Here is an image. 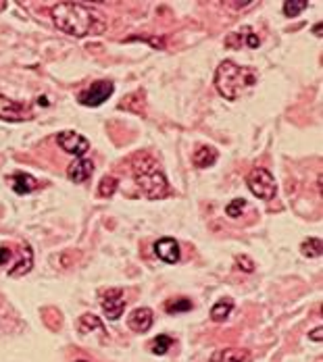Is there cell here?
Listing matches in <instances>:
<instances>
[{
	"instance_id": "cell-1",
	"label": "cell",
	"mask_w": 323,
	"mask_h": 362,
	"mask_svg": "<svg viewBox=\"0 0 323 362\" xmlns=\"http://www.w3.org/2000/svg\"><path fill=\"white\" fill-rule=\"evenodd\" d=\"M52 21L57 29L67 36L84 38L90 33H105L107 23L99 13L82 2H61L52 8Z\"/></svg>"
},
{
	"instance_id": "cell-2",
	"label": "cell",
	"mask_w": 323,
	"mask_h": 362,
	"mask_svg": "<svg viewBox=\"0 0 323 362\" xmlns=\"http://www.w3.org/2000/svg\"><path fill=\"white\" fill-rule=\"evenodd\" d=\"M131 169H134L138 188L144 192V196L148 200H161L167 196L169 183H167L165 173L159 169L157 158H152L150 154H138L131 163Z\"/></svg>"
},
{
	"instance_id": "cell-3",
	"label": "cell",
	"mask_w": 323,
	"mask_h": 362,
	"mask_svg": "<svg viewBox=\"0 0 323 362\" xmlns=\"http://www.w3.org/2000/svg\"><path fill=\"white\" fill-rule=\"evenodd\" d=\"M257 84V71L250 67H240L234 61H223L215 71L217 92L227 98L236 100L244 90Z\"/></svg>"
},
{
	"instance_id": "cell-4",
	"label": "cell",
	"mask_w": 323,
	"mask_h": 362,
	"mask_svg": "<svg viewBox=\"0 0 323 362\" xmlns=\"http://www.w3.org/2000/svg\"><path fill=\"white\" fill-rule=\"evenodd\" d=\"M246 186L259 200H265V202L273 200V196L278 194V183H275L273 175L267 169H263V167H257V169H252L248 173Z\"/></svg>"
},
{
	"instance_id": "cell-5",
	"label": "cell",
	"mask_w": 323,
	"mask_h": 362,
	"mask_svg": "<svg viewBox=\"0 0 323 362\" xmlns=\"http://www.w3.org/2000/svg\"><path fill=\"white\" fill-rule=\"evenodd\" d=\"M113 92H115V84L110 80H101V82H94L88 90L80 92L78 103L84 107H101L110 98Z\"/></svg>"
},
{
	"instance_id": "cell-6",
	"label": "cell",
	"mask_w": 323,
	"mask_h": 362,
	"mask_svg": "<svg viewBox=\"0 0 323 362\" xmlns=\"http://www.w3.org/2000/svg\"><path fill=\"white\" fill-rule=\"evenodd\" d=\"M57 144H59L65 152L76 154L78 158H82V156L90 150V142H88V137H84L82 133L71 131V129L61 131V133L57 135Z\"/></svg>"
},
{
	"instance_id": "cell-7",
	"label": "cell",
	"mask_w": 323,
	"mask_h": 362,
	"mask_svg": "<svg viewBox=\"0 0 323 362\" xmlns=\"http://www.w3.org/2000/svg\"><path fill=\"white\" fill-rule=\"evenodd\" d=\"M103 310L107 315L108 321H119L121 315L125 312V300H123V289L121 287H113L107 289L101 298Z\"/></svg>"
},
{
	"instance_id": "cell-8",
	"label": "cell",
	"mask_w": 323,
	"mask_h": 362,
	"mask_svg": "<svg viewBox=\"0 0 323 362\" xmlns=\"http://www.w3.org/2000/svg\"><path fill=\"white\" fill-rule=\"evenodd\" d=\"M0 119L10 121V123H23V121L31 119V113L21 103H15L0 94Z\"/></svg>"
},
{
	"instance_id": "cell-9",
	"label": "cell",
	"mask_w": 323,
	"mask_h": 362,
	"mask_svg": "<svg viewBox=\"0 0 323 362\" xmlns=\"http://www.w3.org/2000/svg\"><path fill=\"white\" fill-rule=\"evenodd\" d=\"M155 254L163 262H169V264H175L182 258L180 243H178V240H173V238H161V240L155 241Z\"/></svg>"
},
{
	"instance_id": "cell-10",
	"label": "cell",
	"mask_w": 323,
	"mask_h": 362,
	"mask_svg": "<svg viewBox=\"0 0 323 362\" xmlns=\"http://www.w3.org/2000/svg\"><path fill=\"white\" fill-rule=\"evenodd\" d=\"M225 44L229 46V48H240V46H248V48H259V44H261V40H259V36L250 29V27H242V29H238V31H234V33H229L227 38H225Z\"/></svg>"
},
{
	"instance_id": "cell-11",
	"label": "cell",
	"mask_w": 323,
	"mask_h": 362,
	"mask_svg": "<svg viewBox=\"0 0 323 362\" xmlns=\"http://www.w3.org/2000/svg\"><path fill=\"white\" fill-rule=\"evenodd\" d=\"M152 321H155V317H152V310L150 308H136L127 317V325L136 333H146L152 327Z\"/></svg>"
},
{
	"instance_id": "cell-12",
	"label": "cell",
	"mask_w": 323,
	"mask_h": 362,
	"mask_svg": "<svg viewBox=\"0 0 323 362\" xmlns=\"http://www.w3.org/2000/svg\"><path fill=\"white\" fill-rule=\"evenodd\" d=\"M92 173H94V163L88 158H76L67 169V177L73 183H84L86 179H90Z\"/></svg>"
},
{
	"instance_id": "cell-13",
	"label": "cell",
	"mask_w": 323,
	"mask_h": 362,
	"mask_svg": "<svg viewBox=\"0 0 323 362\" xmlns=\"http://www.w3.org/2000/svg\"><path fill=\"white\" fill-rule=\"evenodd\" d=\"M19 258H17V262L8 269V275L10 277H21V275H27L31 269H34V250L29 248V246H25V243H21L19 246Z\"/></svg>"
},
{
	"instance_id": "cell-14",
	"label": "cell",
	"mask_w": 323,
	"mask_h": 362,
	"mask_svg": "<svg viewBox=\"0 0 323 362\" xmlns=\"http://www.w3.org/2000/svg\"><path fill=\"white\" fill-rule=\"evenodd\" d=\"M250 361V352L242 350V348H223L217 350L211 356V362H248Z\"/></svg>"
},
{
	"instance_id": "cell-15",
	"label": "cell",
	"mask_w": 323,
	"mask_h": 362,
	"mask_svg": "<svg viewBox=\"0 0 323 362\" xmlns=\"http://www.w3.org/2000/svg\"><path fill=\"white\" fill-rule=\"evenodd\" d=\"M8 181H10L13 192L19 194V196H25V194L36 190V179L27 173H15L13 177H8Z\"/></svg>"
},
{
	"instance_id": "cell-16",
	"label": "cell",
	"mask_w": 323,
	"mask_h": 362,
	"mask_svg": "<svg viewBox=\"0 0 323 362\" xmlns=\"http://www.w3.org/2000/svg\"><path fill=\"white\" fill-rule=\"evenodd\" d=\"M217 150L215 148H211V146H201L196 152H194V167H199V169H209V167H213L217 160Z\"/></svg>"
},
{
	"instance_id": "cell-17",
	"label": "cell",
	"mask_w": 323,
	"mask_h": 362,
	"mask_svg": "<svg viewBox=\"0 0 323 362\" xmlns=\"http://www.w3.org/2000/svg\"><path fill=\"white\" fill-rule=\"evenodd\" d=\"M234 310V300L231 298H221L219 302H215V306L211 308V319L215 323H223Z\"/></svg>"
},
{
	"instance_id": "cell-18",
	"label": "cell",
	"mask_w": 323,
	"mask_h": 362,
	"mask_svg": "<svg viewBox=\"0 0 323 362\" xmlns=\"http://www.w3.org/2000/svg\"><path fill=\"white\" fill-rule=\"evenodd\" d=\"M301 252L307 258H320L323 252V241L320 238H307V240L301 243Z\"/></svg>"
},
{
	"instance_id": "cell-19",
	"label": "cell",
	"mask_w": 323,
	"mask_h": 362,
	"mask_svg": "<svg viewBox=\"0 0 323 362\" xmlns=\"http://www.w3.org/2000/svg\"><path fill=\"white\" fill-rule=\"evenodd\" d=\"M148 346H150V352H152V354L163 356V354H167L169 348L173 346V340H171L169 335H157Z\"/></svg>"
},
{
	"instance_id": "cell-20",
	"label": "cell",
	"mask_w": 323,
	"mask_h": 362,
	"mask_svg": "<svg viewBox=\"0 0 323 362\" xmlns=\"http://www.w3.org/2000/svg\"><path fill=\"white\" fill-rule=\"evenodd\" d=\"M192 300H188V298H173V300H169L167 304H165V310L169 312V315H178V312H188V310H192Z\"/></svg>"
},
{
	"instance_id": "cell-21",
	"label": "cell",
	"mask_w": 323,
	"mask_h": 362,
	"mask_svg": "<svg viewBox=\"0 0 323 362\" xmlns=\"http://www.w3.org/2000/svg\"><path fill=\"white\" fill-rule=\"evenodd\" d=\"M94 329H105L103 327V321L94 315H84L80 317V331L82 333H88V331H94Z\"/></svg>"
},
{
	"instance_id": "cell-22",
	"label": "cell",
	"mask_w": 323,
	"mask_h": 362,
	"mask_svg": "<svg viewBox=\"0 0 323 362\" xmlns=\"http://www.w3.org/2000/svg\"><path fill=\"white\" fill-rule=\"evenodd\" d=\"M117 188H119V181L115 177H110V175H105L101 179V183H99V196L108 198V196H113L117 192Z\"/></svg>"
},
{
	"instance_id": "cell-23",
	"label": "cell",
	"mask_w": 323,
	"mask_h": 362,
	"mask_svg": "<svg viewBox=\"0 0 323 362\" xmlns=\"http://www.w3.org/2000/svg\"><path fill=\"white\" fill-rule=\"evenodd\" d=\"M307 6H309L307 0H286V2H284V15L292 19V17L301 15Z\"/></svg>"
},
{
	"instance_id": "cell-24",
	"label": "cell",
	"mask_w": 323,
	"mask_h": 362,
	"mask_svg": "<svg viewBox=\"0 0 323 362\" xmlns=\"http://www.w3.org/2000/svg\"><path fill=\"white\" fill-rule=\"evenodd\" d=\"M244 209H246V200H244V198H236V200H231V202L225 206V213H227V217L238 219V217L244 213Z\"/></svg>"
},
{
	"instance_id": "cell-25",
	"label": "cell",
	"mask_w": 323,
	"mask_h": 362,
	"mask_svg": "<svg viewBox=\"0 0 323 362\" xmlns=\"http://www.w3.org/2000/svg\"><path fill=\"white\" fill-rule=\"evenodd\" d=\"M136 100H138V103H144L142 94H131L127 100H123V103H121V109H125V107H127V109H131V111H134V113H138V115H140V113H144V107L136 105Z\"/></svg>"
},
{
	"instance_id": "cell-26",
	"label": "cell",
	"mask_w": 323,
	"mask_h": 362,
	"mask_svg": "<svg viewBox=\"0 0 323 362\" xmlns=\"http://www.w3.org/2000/svg\"><path fill=\"white\" fill-rule=\"evenodd\" d=\"M236 260H238V266L242 269V271H254V264H252V260L248 258V256H236Z\"/></svg>"
},
{
	"instance_id": "cell-27",
	"label": "cell",
	"mask_w": 323,
	"mask_h": 362,
	"mask_svg": "<svg viewBox=\"0 0 323 362\" xmlns=\"http://www.w3.org/2000/svg\"><path fill=\"white\" fill-rule=\"evenodd\" d=\"M10 258H13V252H10V248H6V246H0V266H2V264H6V262H10Z\"/></svg>"
},
{
	"instance_id": "cell-28",
	"label": "cell",
	"mask_w": 323,
	"mask_h": 362,
	"mask_svg": "<svg viewBox=\"0 0 323 362\" xmlns=\"http://www.w3.org/2000/svg\"><path fill=\"white\" fill-rule=\"evenodd\" d=\"M311 340H315V342H322V327H317L313 333H311Z\"/></svg>"
},
{
	"instance_id": "cell-29",
	"label": "cell",
	"mask_w": 323,
	"mask_h": 362,
	"mask_svg": "<svg viewBox=\"0 0 323 362\" xmlns=\"http://www.w3.org/2000/svg\"><path fill=\"white\" fill-rule=\"evenodd\" d=\"M229 6H236V8H244V6H250L252 2H227Z\"/></svg>"
},
{
	"instance_id": "cell-30",
	"label": "cell",
	"mask_w": 323,
	"mask_h": 362,
	"mask_svg": "<svg viewBox=\"0 0 323 362\" xmlns=\"http://www.w3.org/2000/svg\"><path fill=\"white\" fill-rule=\"evenodd\" d=\"M313 31H315V36L320 38V36H322V23H317V25L313 27Z\"/></svg>"
},
{
	"instance_id": "cell-31",
	"label": "cell",
	"mask_w": 323,
	"mask_h": 362,
	"mask_svg": "<svg viewBox=\"0 0 323 362\" xmlns=\"http://www.w3.org/2000/svg\"><path fill=\"white\" fill-rule=\"evenodd\" d=\"M78 362H86V361H78Z\"/></svg>"
}]
</instances>
